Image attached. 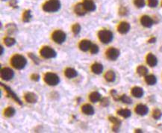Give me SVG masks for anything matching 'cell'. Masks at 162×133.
<instances>
[{
  "label": "cell",
  "instance_id": "cell-1",
  "mask_svg": "<svg viewBox=\"0 0 162 133\" xmlns=\"http://www.w3.org/2000/svg\"><path fill=\"white\" fill-rule=\"evenodd\" d=\"M11 65L17 70H22L26 66L27 64V60L25 57L21 55H15L11 59Z\"/></svg>",
  "mask_w": 162,
  "mask_h": 133
},
{
  "label": "cell",
  "instance_id": "cell-2",
  "mask_svg": "<svg viewBox=\"0 0 162 133\" xmlns=\"http://www.w3.org/2000/svg\"><path fill=\"white\" fill-rule=\"evenodd\" d=\"M61 8V2L59 0H49L43 5V10L46 12H56Z\"/></svg>",
  "mask_w": 162,
  "mask_h": 133
},
{
  "label": "cell",
  "instance_id": "cell-3",
  "mask_svg": "<svg viewBox=\"0 0 162 133\" xmlns=\"http://www.w3.org/2000/svg\"><path fill=\"white\" fill-rule=\"evenodd\" d=\"M44 81L47 84L51 86H56L60 82V78L58 75L53 72H46L44 76Z\"/></svg>",
  "mask_w": 162,
  "mask_h": 133
},
{
  "label": "cell",
  "instance_id": "cell-4",
  "mask_svg": "<svg viewBox=\"0 0 162 133\" xmlns=\"http://www.w3.org/2000/svg\"><path fill=\"white\" fill-rule=\"evenodd\" d=\"M98 37L103 43H109L113 40V33L109 30H101L98 33Z\"/></svg>",
  "mask_w": 162,
  "mask_h": 133
},
{
  "label": "cell",
  "instance_id": "cell-5",
  "mask_svg": "<svg viewBox=\"0 0 162 133\" xmlns=\"http://www.w3.org/2000/svg\"><path fill=\"white\" fill-rule=\"evenodd\" d=\"M40 55L44 59H54L57 55V53L51 47H44L40 50Z\"/></svg>",
  "mask_w": 162,
  "mask_h": 133
},
{
  "label": "cell",
  "instance_id": "cell-6",
  "mask_svg": "<svg viewBox=\"0 0 162 133\" xmlns=\"http://www.w3.org/2000/svg\"><path fill=\"white\" fill-rule=\"evenodd\" d=\"M66 37H67L66 34L63 31H61V30L55 31L53 32V34H52V40L56 43H58V44L63 43L66 41Z\"/></svg>",
  "mask_w": 162,
  "mask_h": 133
},
{
  "label": "cell",
  "instance_id": "cell-7",
  "mask_svg": "<svg viewBox=\"0 0 162 133\" xmlns=\"http://www.w3.org/2000/svg\"><path fill=\"white\" fill-rule=\"evenodd\" d=\"M14 76V71L12 70L11 68L8 67H5L1 70V77L3 80L9 81L13 78Z\"/></svg>",
  "mask_w": 162,
  "mask_h": 133
},
{
  "label": "cell",
  "instance_id": "cell-8",
  "mask_svg": "<svg viewBox=\"0 0 162 133\" xmlns=\"http://www.w3.org/2000/svg\"><path fill=\"white\" fill-rule=\"evenodd\" d=\"M1 86L3 87L5 90L6 91H7V94H8V96H10V97H11L12 99H13V100H14V101H15V102H17V103L19 104V105H20V106H22V102H21V100H20V98L18 97L17 96V94H15V93H14V91H13V90H12L10 88H9V87H8V86H7V85H5V84H2V83H1Z\"/></svg>",
  "mask_w": 162,
  "mask_h": 133
},
{
  "label": "cell",
  "instance_id": "cell-9",
  "mask_svg": "<svg viewBox=\"0 0 162 133\" xmlns=\"http://www.w3.org/2000/svg\"><path fill=\"white\" fill-rule=\"evenodd\" d=\"M106 56L109 60L115 61L120 56V51L117 49H115V48H110V49L107 50Z\"/></svg>",
  "mask_w": 162,
  "mask_h": 133
},
{
  "label": "cell",
  "instance_id": "cell-10",
  "mask_svg": "<svg viewBox=\"0 0 162 133\" xmlns=\"http://www.w3.org/2000/svg\"><path fill=\"white\" fill-rule=\"evenodd\" d=\"M140 23L142 24L143 26L146 28H150L152 27V26L154 23V22L152 20V18L149 16L144 15L143 16L141 19H140Z\"/></svg>",
  "mask_w": 162,
  "mask_h": 133
},
{
  "label": "cell",
  "instance_id": "cell-11",
  "mask_svg": "<svg viewBox=\"0 0 162 133\" xmlns=\"http://www.w3.org/2000/svg\"><path fill=\"white\" fill-rule=\"evenodd\" d=\"M117 30L120 34H126L130 30V25L127 22H122L118 26Z\"/></svg>",
  "mask_w": 162,
  "mask_h": 133
},
{
  "label": "cell",
  "instance_id": "cell-12",
  "mask_svg": "<svg viewBox=\"0 0 162 133\" xmlns=\"http://www.w3.org/2000/svg\"><path fill=\"white\" fill-rule=\"evenodd\" d=\"M148 107L145 105H143V104H139L135 108V112L141 116L146 115V114L148 113Z\"/></svg>",
  "mask_w": 162,
  "mask_h": 133
},
{
  "label": "cell",
  "instance_id": "cell-13",
  "mask_svg": "<svg viewBox=\"0 0 162 133\" xmlns=\"http://www.w3.org/2000/svg\"><path fill=\"white\" fill-rule=\"evenodd\" d=\"M74 11L79 16H84L87 13V10L85 9L83 3H78L77 5H75V8H74Z\"/></svg>",
  "mask_w": 162,
  "mask_h": 133
},
{
  "label": "cell",
  "instance_id": "cell-14",
  "mask_svg": "<svg viewBox=\"0 0 162 133\" xmlns=\"http://www.w3.org/2000/svg\"><path fill=\"white\" fill-rule=\"evenodd\" d=\"M91 46H92V43L88 40H83L79 43V48L83 52L88 51L89 49H91Z\"/></svg>",
  "mask_w": 162,
  "mask_h": 133
},
{
  "label": "cell",
  "instance_id": "cell-15",
  "mask_svg": "<svg viewBox=\"0 0 162 133\" xmlns=\"http://www.w3.org/2000/svg\"><path fill=\"white\" fill-rule=\"evenodd\" d=\"M83 5L87 11H93L96 10V5L93 0H84Z\"/></svg>",
  "mask_w": 162,
  "mask_h": 133
},
{
  "label": "cell",
  "instance_id": "cell-16",
  "mask_svg": "<svg viewBox=\"0 0 162 133\" xmlns=\"http://www.w3.org/2000/svg\"><path fill=\"white\" fill-rule=\"evenodd\" d=\"M25 100L29 103H36L38 102V97L34 93L28 92L25 95Z\"/></svg>",
  "mask_w": 162,
  "mask_h": 133
},
{
  "label": "cell",
  "instance_id": "cell-17",
  "mask_svg": "<svg viewBox=\"0 0 162 133\" xmlns=\"http://www.w3.org/2000/svg\"><path fill=\"white\" fill-rule=\"evenodd\" d=\"M146 62L150 66H156L157 64H158V60H157L156 57L153 54L149 53L146 56Z\"/></svg>",
  "mask_w": 162,
  "mask_h": 133
},
{
  "label": "cell",
  "instance_id": "cell-18",
  "mask_svg": "<svg viewBox=\"0 0 162 133\" xmlns=\"http://www.w3.org/2000/svg\"><path fill=\"white\" fill-rule=\"evenodd\" d=\"M81 111L85 114L87 115H93L94 114V109H93V106L90 105V104H85L81 107Z\"/></svg>",
  "mask_w": 162,
  "mask_h": 133
},
{
  "label": "cell",
  "instance_id": "cell-19",
  "mask_svg": "<svg viewBox=\"0 0 162 133\" xmlns=\"http://www.w3.org/2000/svg\"><path fill=\"white\" fill-rule=\"evenodd\" d=\"M91 70L93 73L99 75L102 73L103 71V66L99 63H95L91 66Z\"/></svg>",
  "mask_w": 162,
  "mask_h": 133
},
{
  "label": "cell",
  "instance_id": "cell-20",
  "mask_svg": "<svg viewBox=\"0 0 162 133\" xmlns=\"http://www.w3.org/2000/svg\"><path fill=\"white\" fill-rule=\"evenodd\" d=\"M132 94L134 97H142L143 95V90L140 87H134L132 89Z\"/></svg>",
  "mask_w": 162,
  "mask_h": 133
},
{
  "label": "cell",
  "instance_id": "cell-21",
  "mask_svg": "<svg viewBox=\"0 0 162 133\" xmlns=\"http://www.w3.org/2000/svg\"><path fill=\"white\" fill-rule=\"evenodd\" d=\"M109 120L111 122V123L114 124V126H113V130L114 132L118 131L119 128L120 126L121 121L117 118H114V117H110L109 118Z\"/></svg>",
  "mask_w": 162,
  "mask_h": 133
},
{
  "label": "cell",
  "instance_id": "cell-22",
  "mask_svg": "<svg viewBox=\"0 0 162 133\" xmlns=\"http://www.w3.org/2000/svg\"><path fill=\"white\" fill-rule=\"evenodd\" d=\"M64 73H65V76L68 78H75V77L77 76V71L75 70V69L71 68V67L66 69Z\"/></svg>",
  "mask_w": 162,
  "mask_h": 133
},
{
  "label": "cell",
  "instance_id": "cell-23",
  "mask_svg": "<svg viewBox=\"0 0 162 133\" xmlns=\"http://www.w3.org/2000/svg\"><path fill=\"white\" fill-rule=\"evenodd\" d=\"M145 81L149 85H154L155 84H156L157 78L154 75H146L145 77Z\"/></svg>",
  "mask_w": 162,
  "mask_h": 133
},
{
  "label": "cell",
  "instance_id": "cell-24",
  "mask_svg": "<svg viewBox=\"0 0 162 133\" xmlns=\"http://www.w3.org/2000/svg\"><path fill=\"white\" fill-rule=\"evenodd\" d=\"M105 78L106 79V81L109 82H114L115 78H116L115 72L112 70H108L105 74Z\"/></svg>",
  "mask_w": 162,
  "mask_h": 133
},
{
  "label": "cell",
  "instance_id": "cell-25",
  "mask_svg": "<svg viewBox=\"0 0 162 133\" xmlns=\"http://www.w3.org/2000/svg\"><path fill=\"white\" fill-rule=\"evenodd\" d=\"M101 100V94L99 92H93L90 94V100L92 102H97Z\"/></svg>",
  "mask_w": 162,
  "mask_h": 133
},
{
  "label": "cell",
  "instance_id": "cell-26",
  "mask_svg": "<svg viewBox=\"0 0 162 133\" xmlns=\"http://www.w3.org/2000/svg\"><path fill=\"white\" fill-rule=\"evenodd\" d=\"M15 113H16V111L12 107H8L4 112L5 116L7 118H12L15 114Z\"/></svg>",
  "mask_w": 162,
  "mask_h": 133
},
{
  "label": "cell",
  "instance_id": "cell-27",
  "mask_svg": "<svg viewBox=\"0 0 162 133\" xmlns=\"http://www.w3.org/2000/svg\"><path fill=\"white\" fill-rule=\"evenodd\" d=\"M117 114H118L119 115H120L121 117H123V118H129L132 114L131 113V111L129 109H120L119 110L118 112H117Z\"/></svg>",
  "mask_w": 162,
  "mask_h": 133
},
{
  "label": "cell",
  "instance_id": "cell-28",
  "mask_svg": "<svg viewBox=\"0 0 162 133\" xmlns=\"http://www.w3.org/2000/svg\"><path fill=\"white\" fill-rule=\"evenodd\" d=\"M32 17V12L30 10H27L26 11L24 12L23 15H22V21L24 23H28L31 20Z\"/></svg>",
  "mask_w": 162,
  "mask_h": 133
},
{
  "label": "cell",
  "instance_id": "cell-29",
  "mask_svg": "<svg viewBox=\"0 0 162 133\" xmlns=\"http://www.w3.org/2000/svg\"><path fill=\"white\" fill-rule=\"evenodd\" d=\"M137 72L141 76H146L148 73V70L146 66H139L137 69Z\"/></svg>",
  "mask_w": 162,
  "mask_h": 133
},
{
  "label": "cell",
  "instance_id": "cell-30",
  "mask_svg": "<svg viewBox=\"0 0 162 133\" xmlns=\"http://www.w3.org/2000/svg\"><path fill=\"white\" fill-rule=\"evenodd\" d=\"M4 42L6 46H8V47H12V46H14V44L16 43V40L14 39V38H12V37H7L4 39Z\"/></svg>",
  "mask_w": 162,
  "mask_h": 133
},
{
  "label": "cell",
  "instance_id": "cell-31",
  "mask_svg": "<svg viewBox=\"0 0 162 133\" xmlns=\"http://www.w3.org/2000/svg\"><path fill=\"white\" fill-rule=\"evenodd\" d=\"M120 100H121L122 102H124L126 104H131L132 102V100H131V98L129 97L128 96H126V94H123L122 96L120 97Z\"/></svg>",
  "mask_w": 162,
  "mask_h": 133
},
{
  "label": "cell",
  "instance_id": "cell-32",
  "mask_svg": "<svg viewBox=\"0 0 162 133\" xmlns=\"http://www.w3.org/2000/svg\"><path fill=\"white\" fill-rule=\"evenodd\" d=\"M72 30H73V32L75 34V35H79V32L81 31V26L79 25V23L74 24L72 27Z\"/></svg>",
  "mask_w": 162,
  "mask_h": 133
},
{
  "label": "cell",
  "instance_id": "cell-33",
  "mask_svg": "<svg viewBox=\"0 0 162 133\" xmlns=\"http://www.w3.org/2000/svg\"><path fill=\"white\" fill-rule=\"evenodd\" d=\"M162 116V112L159 109H155L152 113V117L155 120H159Z\"/></svg>",
  "mask_w": 162,
  "mask_h": 133
},
{
  "label": "cell",
  "instance_id": "cell-34",
  "mask_svg": "<svg viewBox=\"0 0 162 133\" xmlns=\"http://www.w3.org/2000/svg\"><path fill=\"white\" fill-rule=\"evenodd\" d=\"M7 29H8V33L12 34L14 33V31H16L17 26L14 23H9L8 25H7Z\"/></svg>",
  "mask_w": 162,
  "mask_h": 133
},
{
  "label": "cell",
  "instance_id": "cell-35",
  "mask_svg": "<svg viewBox=\"0 0 162 133\" xmlns=\"http://www.w3.org/2000/svg\"><path fill=\"white\" fill-rule=\"evenodd\" d=\"M134 5L139 8H143L145 6V1L144 0H134Z\"/></svg>",
  "mask_w": 162,
  "mask_h": 133
},
{
  "label": "cell",
  "instance_id": "cell-36",
  "mask_svg": "<svg viewBox=\"0 0 162 133\" xmlns=\"http://www.w3.org/2000/svg\"><path fill=\"white\" fill-rule=\"evenodd\" d=\"M28 56H29L30 59H32V61L34 62V64H36V65H39V63H40L39 59H38V57L36 56V55H34L33 53H30L29 54H28Z\"/></svg>",
  "mask_w": 162,
  "mask_h": 133
},
{
  "label": "cell",
  "instance_id": "cell-37",
  "mask_svg": "<svg viewBox=\"0 0 162 133\" xmlns=\"http://www.w3.org/2000/svg\"><path fill=\"white\" fill-rule=\"evenodd\" d=\"M91 52L92 54H97L99 53V47L97 44H92L91 47Z\"/></svg>",
  "mask_w": 162,
  "mask_h": 133
},
{
  "label": "cell",
  "instance_id": "cell-38",
  "mask_svg": "<svg viewBox=\"0 0 162 133\" xmlns=\"http://www.w3.org/2000/svg\"><path fill=\"white\" fill-rule=\"evenodd\" d=\"M158 4V0H148V5L151 8H155Z\"/></svg>",
  "mask_w": 162,
  "mask_h": 133
},
{
  "label": "cell",
  "instance_id": "cell-39",
  "mask_svg": "<svg viewBox=\"0 0 162 133\" xmlns=\"http://www.w3.org/2000/svg\"><path fill=\"white\" fill-rule=\"evenodd\" d=\"M101 105L104 107H107L109 105V100L108 98H103L102 100H101Z\"/></svg>",
  "mask_w": 162,
  "mask_h": 133
},
{
  "label": "cell",
  "instance_id": "cell-40",
  "mask_svg": "<svg viewBox=\"0 0 162 133\" xmlns=\"http://www.w3.org/2000/svg\"><path fill=\"white\" fill-rule=\"evenodd\" d=\"M111 95L113 96V97L114 98V100H120V96H117V91L115 90H112L111 91Z\"/></svg>",
  "mask_w": 162,
  "mask_h": 133
},
{
  "label": "cell",
  "instance_id": "cell-41",
  "mask_svg": "<svg viewBox=\"0 0 162 133\" xmlns=\"http://www.w3.org/2000/svg\"><path fill=\"white\" fill-rule=\"evenodd\" d=\"M32 79L34 82H38L40 79V76L38 74H33L32 75V76H31Z\"/></svg>",
  "mask_w": 162,
  "mask_h": 133
},
{
  "label": "cell",
  "instance_id": "cell-42",
  "mask_svg": "<svg viewBox=\"0 0 162 133\" xmlns=\"http://www.w3.org/2000/svg\"><path fill=\"white\" fill-rule=\"evenodd\" d=\"M120 14L121 15H126L127 14V10L125 8H121L120 10Z\"/></svg>",
  "mask_w": 162,
  "mask_h": 133
},
{
  "label": "cell",
  "instance_id": "cell-43",
  "mask_svg": "<svg viewBox=\"0 0 162 133\" xmlns=\"http://www.w3.org/2000/svg\"><path fill=\"white\" fill-rule=\"evenodd\" d=\"M10 5L14 8H17V2H16V0H11V2H10Z\"/></svg>",
  "mask_w": 162,
  "mask_h": 133
},
{
  "label": "cell",
  "instance_id": "cell-44",
  "mask_svg": "<svg viewBox=\"0 0 162 133\" xmlns=\"http://www.w3.org/2000/svg\"><path fill=\"white\" fill-rule=\"evenodd\" d=\"M155 41H156V38H155V37H152V38L149 40V43H155Z\"/></svg>",
  "mask_w": 162,
  "mask_h": 133
},
{
  "label": "cell",
  "instance_id": "cell-45",
  "mask_svg": "<svg viewBox=\"0 0 162 133\" xmlns=\"http://www.w3.org/2000/svg\"><path fill=\"white\" fill-rule=\"evenodd\" d=\"M0 48H1V53H0V54L2 55V54H3V52H4V49H3V47H2V46L0 47Z\"/></svg>",
  "mask_w": 162,
  "mask_h": 133
},
{
  "label": "cell",
  "instance_id": "cell-46",
  "mask_svg": "<svg viewBox=\"0 0 162 133\" xmlns=\"http://www.w3.org/2000/svg\"><path fill=\"white\" fill-rule=\"evenodd\" d=\"M135 132H142V130H140V129H136V130H135Z\"/></svg>",
  "mask_w": 162,
  "mask_h": 133
},
{
  "label": "cell",
  "instance_id": "cell-47",
  "mask_svg": "<svg viewBox=\"0 0 162 133\" xmlns=\"http://www.w3.org/2000/svg\"><path fill=\"white\" fill-rule=\"evenodd\" d=\"M2 1H5V0H2Z\"/></svg>",
  "mask_w": 162,
  "mask_h": 133
}]
</instances>
